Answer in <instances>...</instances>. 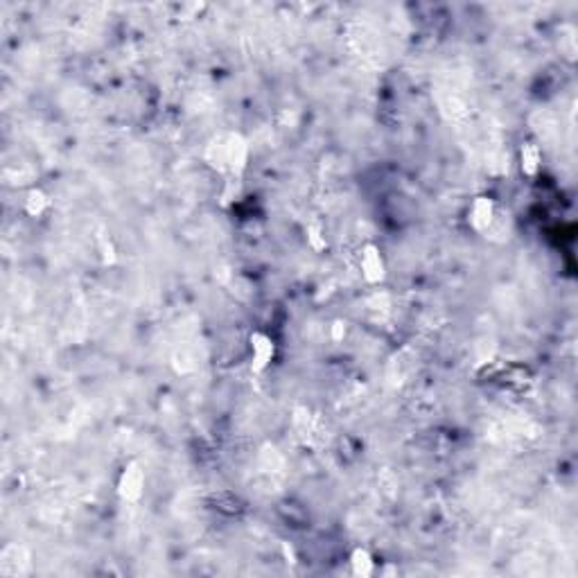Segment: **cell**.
<instances>
[{"instance_id": "obj_6", "label": "cell", "mask_w": 578, "mask_h": 578, "mask_svg": "<svg viewBox=\"0 0 578 578\" xmlns=\"http://www.w3.org/2000/svg\"><path fill=\"white\" fill-rule=\"evenodd\" d=\"M353 569H355V574H359V576H368L370 572H373V560H370V556L366 554L364 549H357L355 554H353Z\"/></svg>"}, {"instance_id": "obj_3", "label": "cell", "mask_w": 578, "mask_h": 578, "mask_svg": "<svg viewBox=\"0 0 578 578\" xmlns=\"http://www.w3.org/2000/svg\"><path fill=\"white\" fill-rule=\"evenodd\" d=\"M251 350H253V366L255 368H264L269 362H272V357H274V343L272 339H269L267 335H253L251 337Z\"/></svg>"}, {"instance_id": "obj_4", "label": "cell", "mask_w": 578, "mask_h": 578, "mask_svg": "<svg viewBox=\"0 0 578 578\" xmlns=\"http://www.w3.org/2000/svg\"><path fill=\"white\" fill-rule=\"evenodd\" d=\"M362 272L370 282H378L384 276V260L375 247H366L362 253Z\"/></svg>"}, {"instance_id": "obj_1", "label": "cell", "mask_w": 578, "mask_h": 578, "mask_svg": "<svg viewBox=\"0 0 578 578\" xmlns=\"http://www.w3.org/2000/svg\"><path fill=\"white\" fill-rule=\"evenodd\" d=\"M143 486H145V477H143V470H138V466H129L120 477V483H118V493L134 502L140 495H143Z\"/></svg>"}, {"instance_id": "obj_2", "label": "cell", "mask_w": 578, "mask_h": 578, "mask_svg": "<svg viewBox=\"0 0 578 578\" xmlns=\"http://www.w3.org/2000/svg\"><path fill=\"white\" fill-rule=\"evenodd\" d=\"M493 210L495 205L488 197H477L472 201V208H470V224L477 228V230H483L488 224L493 222Z\"/></svg>"}, {"instance_id": "obj_5", "label": "cell", "mask_w": 578, "mask_h": 578, "mask_svg": "<svg viewBox=\"0 0 578 578\" xmlns=\"http://www.w3.org/2000/svg\"><path fill=\"white\" fill-rule=\"evenodd\" d=\"M537 168H540V151H537V147L531 143L524 145L522 147V170L533 176L537 172Z\"/></svg>"}]
</instances>
